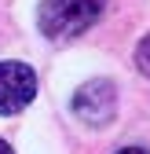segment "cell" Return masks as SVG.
<instances>
[{"label":"cell","instance_id":"6da1fadb","mask_svg":"<svg viewBox=\"0 0 150 154\" xmlns=\"http://www.w3.org/2000/svg\"><path fill=\"white\" fill-rule=\"evenodd\" d=\"M99 15H103V0H40L37 26L51 41H73L95 26Z\"/></svg>","mask_w":150,"mask_h":154},{"label":"cell","instance_id":"7a4b0ae2","mask_svg":"<svg viewBox=\"0 0 150 154\" xmlns=\"http://www.w3.org/2000/svg\"><path fill=\"white\" fill-rule=\"evenodd\" d=\"M73 114L92 128H103L106 121H114V114H117V85L110 77H92L88 85H81L73 92Z\"/></svg>","mask_w":150,"mask_h":154},{"label":"cell","instance_id":"3957f363","mask_svg":"<svg viewBox=\"0 0 150 154\" xmlns=\"http://www.w3.org/2000/svg\"><path fill=\"white\" fill-rule=\"evenodd\" d=\"M37 95V73L26 63H0V118H11V114H22Z\"/></svg>","mask_w":150,"mask_h":154},{"label":"cell","instance_id":"277c9868","mask_svg":"<svg viewBox=\"0 0 150 154\" xmlns=\"http://www.w3.org/2000/svg\"><path fill=\"white\" fill-rule=\"evenodd\" d=\"M136 66H139V73H146L150 77V33L139 41V48H136Z\"/></svg>","mask_w":150,"mask_h":154},{"label":"cell","instance_id":"5b68a950","mask_svg":"<svg viewBox=\"0 0 150 154\" xmlns=\"http://www.w3.org/2000/svg\"><path fill=\"white\" fill-rule=\"evenodd\" d=\"M117 154H150V150H143V147H124V150H117Z\"/></svg>","mask_w":150,"mask_h":154},{"label":"cell","instance_id":"8992f818","mask_svg":"<svg viewBox=\"0 0 150 154\" xmlns=\"http://www.w3.org/2000/svg\"><path fill=\"white\" fill-rule=\"evenodd\" d=\"M0 154H15V150H11V143H4V140H0Z\"/></svg>","mask_w":150,"mask_h":154}]
</instances>
